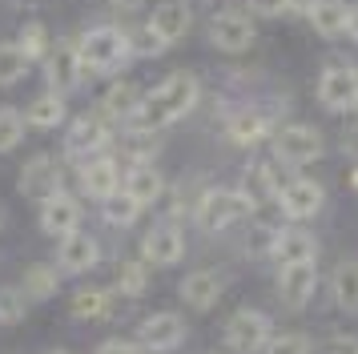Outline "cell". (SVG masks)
<instances>
[{"mask_svg":"<svg viewBox=\"0 0 358 354\" xmlns=\"http://www.w3.org/2000/svg\"><path fill=\"white\" fill-rule=\"evenodd\" d=\"M197 97H201V85H197L194 73H173V77H165L162 85L141 101V109H137V117H133L129 125L141 129V133L173 125V121H181V117L197 105Z\"/></svg>","mask_w":358,"mask_h":354,"instance_id":"obj_1","label":"cell"},{"mask_svg":"<svg viewBox=\"0 0 358 354\" xmlns=\"http://www.w3.org/2000/svg\"><path fill=\"white\" fill-rule=\"evenodd\" d=\"M77 52H81L85 73H117V69L133 57V45H129V32L105 24V29L85 32Z\"/></svg>","mask_w":358,"mask_h":354,"instance_id":"obj_2","label":"cell"},{"mask_svg":"<svg viewBox=\"0 0 358 354\" xmlns=\"http://www.w3.org/2000/svg\"><path fill=\"white\" fill-rule=\"evenodd\" d=\"M245 213H254V206L242 190H210L197 201V222L206 229H226V225L242 222Z\"/></svg>","mask_w":358,"mask_h":354,"instance_id":"obj_3","label":"cell"},{"mask_svg":"<svg viewBox=\"0 0 358 354\" xmlns=\"http://www.w3.org/2000/svg\"><path fill=\"white\" fill-rule=\"evenodd\" d=\"M274 157L282 165H306L322 157V133L310 125H282L274 129Z\"/></svg>","mask_w":358,"mask_h":354,"instance_id":"obj_4","label":"cell"},{"mask_svg":"<svg viewBox=\"0 0 358 354\" xmlns=\"http://www.w3.org/2000/svg\"><path fill=\"white\" fill-rule=\"evenodd\" d=\"M226 342H229V351H238V354L266 351V346L274 342V338H270V318L258 314V310H238L226 326Z\"/></svg>","mask_w":358,"mask_h":354,"instance_id":"obj_5","label":"cell"},{"mask_svg":"<svg viewBox=\"0 0 358 354\" xmlns=\"http://www.w3.org/2000/svg\"><path fill=\"white\" fill-rule=\"evenodd\" d=\"M318 97L330 113L358 109V69L355 64H330L318 80Z\"/></svg>","mask_w":358,"mask_h":354,"instance_id":"obj_6","label":"cell"},{"mask_svg":"<svg viewBox=\"0 0 358 354\" xmlns=\"http://www.w3.org/2000/svg\"><path fill=\"white\" fill-rule=\"evenodd\" d=\"M45 73H49V85L52 93H73L85 77V64H81V52L77 45H69V41H57V48H49V57H45Z\"/></svg>","mask_w":358,"mask_h":354,"instance_id":"obj_7","label":"cell"},{"mask_svg":"<svg viewBox=\"0 0 358 354\" xmlns=\"http://www.w3.org/2000/svg\"><path fill=\"white\" fill-rule=\"evenodd\" d=\"M314 286H318V266H314V262L282 266V274H278V294H282V306H290V310L310 306Z\"/></svg>","mask_w":358,"mask_h":354,"instance_id":"obj_8","label":"cell"},{"mask_svg":"<svg viewBox=\"0 0 358 354\" xmlns=\"http://www.w3.org/2000/svg\"><path fill=\"white\" fill-rule=\"evenodd\" d=\"M278 206H282V213H286L290 222H306V218H314V213L322 209V185L298 177V181H290V185L278 190Z\"/></svg>","mask_w":358,"mask_h":354,"instance_id":"obj_9","label":"cell"},{"mask_svg":"<svg viewBox=\"0 0 358 354\" xmlns=\"http://www.w3.org/2000/svg\"><path fill=\"white\" fill-rule=\"evenodd\" d=\"M210 41L222 52H245V48L254 45V24L242 13H217L210 20Z\"/></svg>","mask_w":358,"mask_h":354,"instance_id":"obj_10","label":"cell"},{"mask_svg":"<svg viewBox=\"0 0 358 354\" xmlns=\"http://www.w3.org/2000/svg\"><path fill=\"white\" fill-rule=\"evenodd\" d=\"M41 225H45V234H52V238L77 234V225H81V206H77V197H69V193L45 197V206H41Z\"/></svg>","mask_w":358,"mask_h":354,"instance_id":"obj_11","label":"cell"},{"mask_svg":"<svg viewBox=\"0 0 358 354\" xmlns=\"http://www.w3.org/2000/svg\"><path fill=\"white\" fill-rule=\"evenodd\" d=\"M20 193H29V197H52V193H61V165L52 157H33L24 161V169H20Z\"/></svg>","mask_w":358,"mask_h":354,"instance_id":"obj_12","label":"cell"},{"mask_svg":"<svg viewBox=\"0 0 358 354\" xmlns=\"http://www.w3.org/2000/svg\"><path fill=\"white\" fill-rule=\"evenodd\" d=\"M137 338H141L145 351H173V346L185 342V322H181L178 314H149V318L141 322Z\"/></svg>","mask_w":358,"mask_h":354,"instance_id":"obj_13","label":"cell"},{"mask_svg":"<svg viewBox=\"0 0 358 354\" xmlns=\"http://www.w3.org/2000/svg\"><path fill=\"white\" fill-rule=\"evenodd\" d=\"M105 145H109V129H105V121H101V117H77L73 129H69L65 149L73 153V157L89 161V157H97Z\"/></svg>","mask_w":358,"mask_h":354,"instance_id":"obj_14","label":"cell"},{"mask_svg":"<svg viewBox=\"0 0 358 354\" xmlns=\"http://www.w3.org/2000/svg\"><path fill=\"white\" fill-rule=\"evenodd\" d=\"M181 254H185V238H181L178 225H153L141 241V257L157 262V266H173Z\"/></svg>","mask_w":358,"mask_h":354,"instance_id":"obj_15","label":"cell"},{"mask_svg":"<svg viewBox=\"0 0 358 354\" xmlns=\"http://www.w3.org/2000/svg\"><path fill=\"white\" fill-rule=\"evenodd\" d=\"M189 20H194V13H189V4H185V0H165V4L153 8L149 29L157 32L165 45H173V41H181V36L189 32Z\"/></svg>","mask_w":358,"mask_h":354,"instance_id":"obj_16","label":"cell"},{"mask_svg":"<svg viewBox=\"0 0 358 354\" xmlns=\"http://www.w3.org/2000/svg\"><path fill=\"white\" fill-rule=\"evenodd\" d=\"M222 294H226V278L213 274V270H197V274H189V278L181 282V298H185V306H194V310L217 306Z\"/></svg>","mask_w":358,"mask_h":354,"instance_id":"obj_17","label":"cell"},{"mask_svg":"<svg viewBox=\"0 0 358 354\" xmlns=\"http://www.w3.org/2000/svg\"><path fill=\"white\" fill-rule=\"evenodd\" d=\"M314 254H318V241H314V234H306V229L290 225V229H278L274 234V257L282 262V266L314 262Z\"/></svg>","mask_w":358,"mask_h":354,"instance_id":"obj_18","label":"cell"},{"mask_svg":"<svg viewBox=\"0 0 358 354\" xmlns=\"http://www.w3.org/2000/svg\"><path fill=\"white\" fill-rule=\"evenodd\" d=\"M97 254H101V246L89 234H69V238H61V270L65 274H85V270H93L97 266Z\"/></svg>","mask_w":358,"mask_h":354,"instance_id":"obj_19","label":"cell"},{"mask_svg":"<svg viewBox=\"0 0 358 354\" xmlns=\"http://www.w3.org/2000/svg\"><path fill=\"white\" fill-rule=\"evenodd\" d=\"M306 16L318 36H342L346 24H350V8L342 0H310L306 4Z\"/></svg>","mask_w":358,"mask_h":354,"instance_id":"obj_20","label":"cell"},{"mask_svg":"<svg viewBox=\"0 0 358 354\" xmlns=\"http://www.w3.org/2000/svg\"><path fill=\"white\" fill-rule=\"evenodd\" d=\"M117 165L109 157H89L81 165V190L89 193V197H97V201H105L109 193H117Z\"/></svg>","mask_w":358,"mask_h":354,"instance_id":"obj_21","label":"cell"},{"mask_svg":"<svg viewBox=\"0 0 358 354\" xmlns=\"http://www.w3.org/2000/svg\"><path fill=\"white\" fill-rule=\"evenodd\" d=\"M141 89L133 85V80H121V85H113L109 93H105V113L113 117V121H133L137 117V109H141Z\"/></svg>","mask_w":358,"mask_h":354,"instance_id":"obj_22","label":"cell"},{"mask_svg":"<svg viewBox=\"0 0 358 354\" xmlns=\"http://www.w3.org/2000/svg\"><path fill=\"white\" fill-rule=\"evenodd\" d=\"M262 137H270V121L258 109H242L229 117V141L234 145H258Z\"/></svg>","mask_w":358,"mask_h":354,"instance_id":"obj_23","label":"cell"},{"mask_svg":"<svg viewBox=\"0 0 358 354\" xmlns=\"http://www.w3.org/2000/svg\"><path fill=\"white\" fill-rule=\"evenodd\" d=\"M125 190H129L141 206H149V201L162 197V174H157L153 165H145V161H137L129 169V177H125Z\"/></svg>","mask_w":358,"mask_h":354,"instance_id":"obj_24","label":"cell"},{"mask_svg":"<svg viewBox=\"0 0 358 354\" xmlns=\"http://www.w3.org/2000/svg\"><path fill=\"white\" fill-rule=\"evenodd\" d=\"M24 121L33 129H57L65 121V97L61 93H49V97H36L29 113H24Z\"/></svg>","mask_w":358,"mask_h":354,"instance_id":"obj_25","label":"cell"},{"mask_svg":"<svg viewBox=\"0 0 358 354\" xmlns=\"http://www.w3.org/2000/svg\"><path fill=\"white\" fill-rule=\"evenodd\" d=\"M242 193L250 197V206H262V201L278 197L274 169H270V165H250V169H245V177H242Z\"/></svg>","mask_w":358,"mask_h":354,"instance_id":"obj_26","label":"cell"},{"mask_svg":"<svg viewBox=\"0 0 358 354\" xmlns=\"http://www.w3.org/2000/svg\"><path fill=\"white\" fill-rule=\"evenodd\" d=\"M101 213H105L109 225H133L137 213H141V201H137L129 190H117V193H109V197L101 201Z\"/></svg>","mask_w":358,"mask_h":354,"instance_id":"obj_27","label":"cell"},{"mask_svg":"<svg viewBox=\"0 0 358 354\" xmlns=\"http://www.w3.org/2000/svg\"><path fill=\"white\" fill-rule=\"evenodd\" d=\"M334 302L346 314H358V262H342L334 270Z\"/></svg>","mask_w":358,"mask_h":354,"instance_id":"obj_28","label":"cell"},{"mask_svg":"<svg viewBox=\"0 0 358 354\" xmlns=\"http://www.w3.org/2000/svg\"><path fill=\"white\" fill-rule=\"evenodd\" d=\"M73 314L85 322H97L109 314V290H97V286H89V290H77L73 294Z\"/></svg>","mask_w":358,"mask_h":354,"instance_id":"obj_29","label":"cell"},{"mask_svg":"<svg viewBox=\"0 0 358 354\" xmlns=\"http://www.w3.org/2000/svg\"><path fill=\"white\" fill-rule=\"evenodd\" d=\"M29 73V57L20 52V45H0V85H17Z\"/></svg>","mask_w":358,"mask_h":354,"instance_id":"obj_30","label":"cell"},{"mask_svg":"<svg viewBox=\"0 0 358 354\" xmlns=\"http://www.w3.org/2000/svg\"><path fill=\"white\" fill-rule=\"evenodd\" d=\"M24 314H29V294L17 290V286L0 290V322L13 326V322H24Z\"/></svg>","mask_w":358,"mask_h":354,"instance_id":"obj_31","label":"cell"},{"mask_svg":"<svg viewBox=\"0 0 358 354\" xmlns=\"http://www.w3.org/2000/svg\"><path fill=\"white\" fill-rule=\"evenodd\" d=\"M20 137H24V117L17 109H0V153L17 149Z\"/></svg>","mask_w":358,"mask_h":354,"instance_id":"obj_32","label":"cell"},{"mask_svg":"<svg viewBox=\"0 0 358 354\" xmlns=\"http://www.w3.org/2000/svg\"><path fill=\"white\" fill-rule=\"evenodd\" d=\"M20 52L29 57V61H36V57H49V36H45V29L41 24H24V32H20Z\"/></svg>","mask_w":358,"mask_h":354,"instance_id":"obj_33","label":"cell"},{"mask_svg":"<svg viewBox=\"0 0 358 354\" xmlns=\"http://www.w3.org/2000/svg\"><path fill=\"white\" fill-rule=\"evenodd\" d=\"M117 286L137 298V294L145 290V262H125V266L117 270Z\"/></svg>","mask_w":358,"mask_h":354,"instance_id":"obj_34","label":"cell"},{"mask_svg":"<svg viewBox=\"0 0 358 354\" xmlns=\"http://www.w3.org/2000/svg\"><path fill=\"white\" fill-rule=\"evenodd\" d=\"M129 45H133V57H157V52H162L165 48V41L162 36H157V32L149 29H137V32H129Z\"/></svg>","mask_w":358,"mask_h":354,"instance_id":"obj_35","label":"cell"},{"mask_svg":"<svg viewBox=\"0 0 358 354\" xmlns=\"http://www.w3.org/2000/svg\"><path fill=\"white\" fill-rule=\"evenodd\" d=\"M24 290L36 294V298H49L52 290H57V274L45 270V266H33V270L24 274Z\"/></svg>","mask_w":358,"mask_h":354,"instance_id":"obj_36","label":"cell"},{"mask_svg":"<svg viewBox=\"0 0 358 354\" xmlns=\"http://www.w3.org/2000/svg\"><path fill=\"white\" fill-rule=\"evenodd\" d=\"M266 351L270 354H310V338L306 334H282V338H274Z\"/></svg>","mask_w":358,"mask_h":354,"instance_id":"obj_37","label":"cell"},{"mask_svg":"<svg viewBox=\"0 0 358 354\" xmlns=\"http://www.w3.org/2000/svg\"><path fill=\"white\" fill-rule=\"evenodd\" d=\"M250 8L258 16H282L294 8V0H250Z\"/></svg>","mask_w":358,"mask_h":354,"instance_id":"obj_38","label":"cell"},{"mask_svg":"<svg viewBox=\"0 0 358 354\" xmlns=\"http://www.w3.org/2000/svg\"><path fill=\"white\" fill-rule=\"evenodd\" d=\"M97 354H145V346H133V342H121V338H113V342H105Z\"/></svg>","mask_w":358,"mask_h":354,"instance_id":"obj_39","label":"cell"},{"mask_svg":"<svg viewBox=\"0 0 358 354\" xmlns=\"http://www.w3.org/2000/svg\"><path fill=\"white\" fill-rule=\"evenodd\" d=\"M330 354H358V338H334Z\"/></svg>","mask_w":358,"mask_h":354,"instance_id":"obj_40","label":"cell"},{"mask_svg":"<svg viewBox=\"0 0 358 354\" xmlns=\"http://www.w3.org/2000/svg\"><path fill=\"white\" fill-rule=\"evenodd\" d=\"M346 32L358 41V8H350V24H346Z\"/></svg>","mask_w":358,"mask_h":354,"instance_id":"obj_41","label":"cell"},{"mask_svg":"<svg viewBox=\"0 0 358 354\" xmlns=\"http://www.w3.org/2000/svg\"><path fill=\"white\" fill-rule=\"evenodd\" d=\"M117 8H137V4H141V0H113Z\"/></svg>","mask_w":358,"mask_h":354,"instance_id":"obj_42","label":"cell"},{"mask_svg":"<svg viewBox=\"0 0 358 354\" xmlns=\"http://www.w3.org/2000/svg\"><path fill=\"white\" fill-rule=\"evenodd\" d=\"M52 354H65V351H52Z\"/></svg>","mask_w":358,"mask_h":354,"instance_id":"obj_43","label":"cell"},{"mask_svg":"<svg viewBox=\"0 0 358 354\" xmlns=\"http://www.w3.org/2000/svg\"><path fill=\"white\" fill-rule=\"evenodd\" d=\"M355 185H358V174H355Z\"/></svg>","mask_w":358,"mask_h":354,"instance_id":"obj_44","label":"cell"},{"mask_svg":"<svg viewBox=\"0 0 358 354\" xmlns=\"http://www.w3.org/2000/svg\"><path fill=\"white\" fill-rule=\"evenodd\" d=\"M0 222H4V213H0Z\"/></svg>","mask_w":358,"mask_h":354,"instance_id":"obj_45","label":"cell"}]
</instances>
